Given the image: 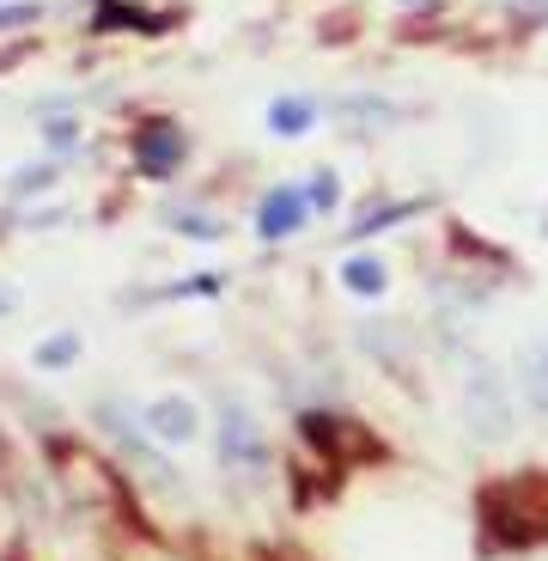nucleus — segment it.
I'll return each instance as SVG.
<instances>
[{"label":"nucleus","mask_w":548,"mask_h":561,"mask_svg":"<svg viewBox=\"0 0 548 561\" xmlns=\"http://www.w3.org/2000/svg\"><path fill=\"white\" fill-rule=\"evenodd\" d=\"M500 489H506L512 506H518V519L530 525L536 543H548V470H518V477H506Z\"/></svg>","instance_id":"0eeeda50"},{"label":"nucleus","mask_w":548,"mask_h":561,"mask_svg":"<svg viewBox=\"0 0 548 561\" xmlns=\"http://www.w3.org/2000/svg\"><path fill=\"white\" fill-rule=\"evenodd\" d=\"M141 427L159 439V446H189V439H196V427H201V415H196V403H189V397H153V403H147V415H141Z\"/></svg>","instance_id":"39448f33"},{"label":"nucleus","mask_w":548,"mask_h":561,"mask_svg":"<svg viewBox=\"0 0 548 561\" xmlns=\"http://www.w3.org/2000/svg\"><path fill=\"white\" fill-rule=\"evenodd\" d=\"M31 19H37V7H31V0H19V7H0V31H7V25H31Z\"/></svg>","instance_id":"2eb2a0df"},{"label":"nucleus","mask_w":548,"mask_h":561,"mask_svg":"<svg viewBox=\"0 0 548 561\" xmlns=\"http://www.w3.org/2000/svg\"><path fill=\"white\" fill-rule=\"evenodd\" d=\"M336 202H341L336 171H317V178H311V190H305V208H336Z\"/></svg>","instance_id":"f8f14e48"},{"label":"nucleus","mask_w":548,"mask_h":561,"mask_svg":"<svg viewBox=\"0 0 548 561\" xmlns=\"http://www.w3.org/2000/svg\"><path fill=\"white\" fill-rule=\"evenodd\" d=\"M341 280H348L353 294H384V263L378 256H353V263L341 268Z\"/></svg>","instance_id":"9b49d317"},{"label":"nucleus","mask_w":548,"mask_h":561,"mask_svg":"<svg viewBox=\"0 0 548 561\" xmlns=\"http://www.w3.org/2000/svg\"><path fill=\"white\" fill-rule=\"evenodd\" d=\"M256 561H311V556H299V549H287V543H263Z\"/></svg>","instance_id":"a211bd4d"},{"label":"nucleus","mask_w":548,"mask_h":561,"mask_svg":"<svg viewBox=\"0 0 548 561\" xmlns=\"http://www.w3.org/2000/svg\"><path fill=\"white\" fill-rule=\"evenodd\" d=\"M7 306H13V299H7V294H0V311H7Z\"/></svg>","instance_id":"6ab92c4d"},{"label":"nucleus","mask_w":548,"mask_h":561,"mask_svg":"<svg viewBox=\"0 0 548 561\" xmlns=\"http://www.w3.org/2000/svg\"><path fill=\"white\" fill-rule=\"evenodd\" d=\"M49 147H80V123H49Z\"/></svg>","instance_id":"dca6fc26"},{"label":"nucleus","mask_w":548,"mask_h":561,"mask_svg":"<svg viewBox=\"0 0 548 561\" xmlns=\"http://www.w3.org/2000/svg\"><path fill=\"white\" fill-rule=\"evenodd\" d=\"M220 458H225V470H238L244 482H263L268 470H275V446H268V434L256 427V415L244 403H232L220 421Z\"/></svg>","instance_id":"7ed1b4c3"},{"label":"nucleus","mask_w":548,"mask_h":561,"mask_svg":"<svg viewBox=\"0 0 548 561\" xmlns=\"http://www.w3.org/2000/svg\"><path fill=\"white\" fill-rule=\"evenodd\" d=\"M128 159L141 178H177V165L189 159V135H183L177 116H147L128 135Z\"/></svg>","instance_id":"f03ea898"},{"label":"nucleus","mask_w":548,"mask_h":561,"mask_svg":"<svg viewBox=\"0 0 548 561\" xmlns=\"http://www.w3.org/2000/svg\"><path fill=\"white\" fill-rule=\"evenodd\" d=\"M299 439H305L311 451L324 463H336V470H353V463H384L390 458V446H384L365 421L353 415H336V409H305L299 415Z\"/></svg>","instance_id":"f257e3e1"},{"label":"nucleus","mask_w":548,"mask_h":561,"mask_svg":"<svg viewBox=\"0 0 548 561\" xmlns=\"http://www.w3.org/2000/svg\"><path fill=\"white\" fill-rule=\"evenodd\" d=\"M415 214V202H384V208H365L360 220H353V239H372V232H384V226L408 220Z\"/></svg>","instance_id":"9d476101"},{"label":"nucleus","mask_w":548,"mask_h":561,"mask_svg":"<svg viewBox=\"0 0 548 561\" xmlns=\"http://www.w3.org/2000/svg\"><path fill=\"white\" fill-rule=\"evenodd\" d=\"M311 123H317V104H311V99H275V104H268V128L287 135V140H299Z\"/></svg>","instance_id":"6e6552de"},{"label":"nucleus","mask_w":548,"mask_h":561,"mask_svg":"<svg viewBox=\"0 0 548 561\" xmlns=\"http://www.w3.org/2000/svg\"><path fill=\"white\" fill-rule=\"evenodd\" d=\"M518 391L548 415V348H530V354L518 360Z\"/></svg>","instance_id":"1a4fd4ad"},{"label":"nucleus","mask_w":548,"mask_h":561,"mask_svg":"<svg viewBox=\"0 0 548 561\" xmlns=\"http://www.w3.org/2000/svg\"><path fill=\"white\" fill-rule=\"evenodd\" d=\"M13 190H19V196H25V190H49V165H43V171H19Z\"/></svg>","instance_id":"f3484780"},{"label":"nucleus","mask_w":548,"mask_h":561,"mask_svg":"<svg viewBox=\"0 0 548 561\" xmlns=\"http://www.w3.org/2000/svg\"><path fill=\"white\" fill-rule=\"evenodd\" d=\"M305 190H287V183H275L263 202H256V232L263 239H293L299 226H305Z\"/></svg>","instance_id":"423d86ee"},{"label":"nucleus","mask_w":548,"mask_h":561,"mask_svg":"<svg viewBox=\"0 0 548 561\" xmlns=\"http://www.w3.org/2000/svg\"><path fill=\"white\" fill-rule=\"evenodd\" d=\"M464 415H469V427H476V439H506L512 391H506V379H500L493 366H476V373L464 379Z\"/></svg>","instance_id":"20e7f679"},{"label":"nucleus","mask_w":548,"mask_h":561,"mask_svg":"<svg viewBox=\"0 0 548 561\" xmlns=\"http://www.w3.org/2000/svg\"><path fill=\"white\" fill-rule=\"evenodd\" d=\"M73 354H80V336H56V342H43V348H37V360L43 366H68Z\"/></svg>","instance_id":"ddd939ff"},{"label":"nucleus","mask_w":548,"mask_h":561,"mask_svg":"<svg viewBox=\"0 0 548 561\" xmlns=\"http://www.w3.org/2000/svg\"><path fill=\"white\" fill-rule=\"evenodd\" d=\"M171 226H183L189 239H220V226H213L208 214H171Z\"/></svg>","instance_id":"4468645a"},{"label":"nucleus","mask_w":548,"mask_h":561,"mask_svg":"<svg viewBox=\"0 0 548 561\" xmlns=\"http://www.w3.org/2000/svg\"><path fill=\"white\" fill-rule=\"evenodd\" d=\"M7 561H25V556H19V549H13V556H7Z\"/></svg>","instance_id":"aec40b11"}]
</instances>
